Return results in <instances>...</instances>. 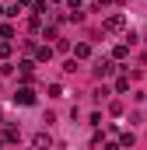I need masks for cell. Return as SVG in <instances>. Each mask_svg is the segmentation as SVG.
Instances as JSON below:
<instances>
[{"mask_svg":"<svg viewBox=\"0 0 147 150\" xmlns=\"http://www.w3.org/2000/svg\"><path fill=\"white\" fill-rule=\"evenodd\" d=\"M102 32H109V35H119V32H126V18H123V14H109V18L102 21Z\"/></svg>","mask_w":147,"mask_h":150,"instance_id":"cell-1","label":"cell"},{"mask_svg":"<svg viewBox=\"0 0 147 150\" xmlns=\"http://www.w3.org/2000/svg\"><path fill=\"white\" fill-rule=\"evenodd\" d=\"M91 74H95V80H105V77L116 74V63H112V59H98V63L91 67Z\"/></svg>","mask_w":147,"mask_h":150,"instance_id":"cell-2","label":"cell"},{"mask_svg":"<svg viewBox=\"0 0 147 150\" xmlns=\"http://www.w3.org/2000/svg\"><path fill=\"white\" fill-rule=\"evenodd\" d=\"M14 105H25V108L35 105V87H25V84H21V87L14 91Z\"/></svg>","mask_w":147,"mask_h":150,"instance_id":"cell-3","label":"cell"},{"mask_svg":"<svg viewBox=\"0 0 147 150\" xmlns=\"http://www.w3.org/2000/svg\"><path fill=\"white\" fill-rule=\"evenodd\" d=\"M53 147H56V143H53V136H49L46 129H42V133H35V136H32V150H53Z\"/></svg>","mask_w":147,"mask_h":150,"instance_id":"cell-4","label":"cell"},{"mask_svg":"<svg viewBox=\"0 0 147 150\" xmlns=\"http://www.w3.org/2000/svg\"><path fill=\"white\" fill-rule=\"evenodd\" d=\"M32 59H35V63H49V59H53V45H46V42L35 45V49H32Z\"/></svg>","mask_w":147,"mask_h":150,"instance_id":"cell-5","label":"cell"},{"mask_svg":"<svg viewBox=\"0 0 147 150\" xmlns=\"http://www.w3.org/2000/svg\"><path fill=\"white\" fill-rule=\"evenodd\" d=\"M88 56H91V45H88V42H77V45H74V59L81 63V59H88Z\"/></svg>","mask_w":147,"mask_h":150,"instance_id":"cell-6","label":"cell"},{"mask_svg":"<svg viewBox=\"0 0 147 150\" xmlns=\"http://www.w3.org/2000/svg\"><path fill=\"white\" fill-rule=\"evenodd\" d=\"M126 56H130V45H126V42H119V45H116V49H112V63H119V59H126Z\"/></svg>","mask_w":147,"mask_h":150,"instance_id":"cell-7","label":"cell"},{"mask_svg":"<svg viewBox=\"0 0 147 150\" xmlns=\"http://www.w3.org/2000/svg\"><path fill=\"white\" fill-rule=\"evenodd\" d=\"M32 14L35 18H46L49 14V0H32Z\"/></svg>","mask_w":147,"mask_h":150,"instance_id":"cell-8","label":"cell"},{"mask_svg":"<svg viewBox=\"0 0 147 150\" xmlns=\"http://www.w3.org/2000/svg\"><path fill=\"white\" fill-rule=\"evenodd\" d=\"M116 143H119V147H133V143H137V133H133V129H126V133H123V136H119V140H116Z\"/></svg>","mask_w":147,"mask_h":150,"instance_id":"cell-9","label":"cell"},{"mask_svg":"<svg viewBox=\"0 0 147 150\" xmlns=\"http://www.w3.org/2000/svg\"><path fill=\"white\" fill-rule=\"evenodd\" d=\"M130 91V77L123 74V77H116V94H126Z\"/></svg>","mask_w":147,"mask_h":150,"instance_id":"cell-10","label":"cell"},{"mask_svg":"<svg viewBox=\"0 0 147 150\" xmlns=\"http://www.w3.org/2000/svg\"><path fill=\"white\" fill-rule=\"evenodd\" d=\"M0 38H4V42H11V38H14V25H11V21H4V25H0Z\"/></svg>","mask_w":147,"mask_h":150,"instance_id":"cell-11","label":"cell"},{"mask_svg":"<svg viewBox=\"0 0 147 150\" xmlns=\"http://www.w3.org/2000/svg\"><path fill=\"white\" fill-rule=\"evenodd\" d=\"M14 70H18V67H14L11 59H4V63H0V77H11V74H14Z\"/></svg>","mask_w":147,"mask_h":150,"instance_id":"cell-12","label":"cell"},{"mask_svg":"<svg viewBox=\"0 0 147 150\" xmlns=\"http://www.w3.org/2000/svg\"><path fill=\"white\" fill-rule=\"evenodd\" d=\"M4 143H18V129H14V126L4 129Z\"/></svg>","mask_w":147,"mask_h":150,"instance_id":"cell-13","label":"cell"},{"mask_svg":"<svg viewBox=\"0 0 147 150\" xmlns=\"http://www.w3.org/2000/svg\"><path fill=\"white\" fill-rule=\"evenodd\" d=\"M28 28H32V32H42V18H35V14H32V18H28Z\"/></svg>","mask_w":147,"mask_h":150,"instance_id":"cell-14","label":"cell"},{"mask_svg":"<svg viewBox=\"0 0 147 150\" xmlns=\"http://www.w3.org/2000/svg\"><path fill=\"white\" fill-rule=\"evenodd\" d=\"M49 98H63V87L60 84H49Z\"/></svg>","mask_w":147,"mask_h":150,"instance_id":"cell-15","label":"cell"},{"mask_svg":"<svg viewBox=\"0 0 147 150\" xmlns=\"http://www.w3.org/2000/svg\"><path fill=\"white\" fill-rule=\"evenodd\" d=\"M0 59H11V42H0Z\"/></svg>","mask_w":147,"mask_h":150,"instance_id":"cell-16","label":"cell"},{"mask_svg":"<svg viewBox=\"0 0 147 150\" xmlns=\"http://www.w3.org/2000/svg\"><path fill=\"white\" fill-rule=\"evenodd\" d=\"M67 21H84V11H67Z\"/></svg>","mask_w":147,"mask_h":150,"instance_id":"cell-17","label":"cell"},{"mask_svg":"<svg viewBox=\"0 0 147 150\" xmlns=\"http://www.w3.org/2000/svg\"><path fill=\"white\" fill-rule=\"evenodd\" d=\"M63 4H67V11H84V4H81V0H63Z\"/></svg>","mask_w":147,"mask_h":150,"instance_id":"cell-18","label":"cell"},{"mask_svg":"<svg viewBox=\"0 0 147 150\" xmlns=\"http://www.w3.org/2000/svg\"><path fill=\"white\" fill-rule=\"evenodd\" d=\"M14 7H32V0H14Z\"/></svg>","mask_w":147,"mask_h":150,"instance_id":"cell-19","label":"cell"},{"mask_svg":"<svg viewBox=\"0 0 147 150\" xmlns=\"http://www.w3.org/2000/svg\"><path fill=\"white\" fill-rule=\"evenodd\" d=\"M0 18H7V7H0Z\"/></svg>","mask_w":147,"mask_h":150,"instance_id":"cell-20","label":"cell"},{"mask_svg":"<svg viewBox=\"0 0 147 150\" xmlns=\"http://www.w3.org/2000/svg\"><path fill=\"white\" fill-rule=\"evenodd\" d=\"M49 4H60V0H49Z\"/></svg>","mask_w":147,"mask_h":150,"instance_id":"cell-21","label":"cell"},{"mask_svg":"<svg viewBox=\"0 0 147 150\" xmlns=\"http://www.w3.org/2000/svg\"><path fill=\"white\" fill-rule=\"evenodd\" d=\"M0 147H4V136H0Z\"/></svg>","mask_w":147,"mask_h":150,"instance_id":"cell-22","label":"cell"},{"mask_svg":"<svg viewBox=\"0 0 147 150\" xmlns=\"http://www.w3.org/2000/svg\"><path fill=\"white\" fill-rule=\"evenodd\" d=\"M0 122H4V112H0Z\"/></svg>","mask_w":147,"mask_h":150,"instance_id":"cell-23","label":"cell"}]
</instances>
